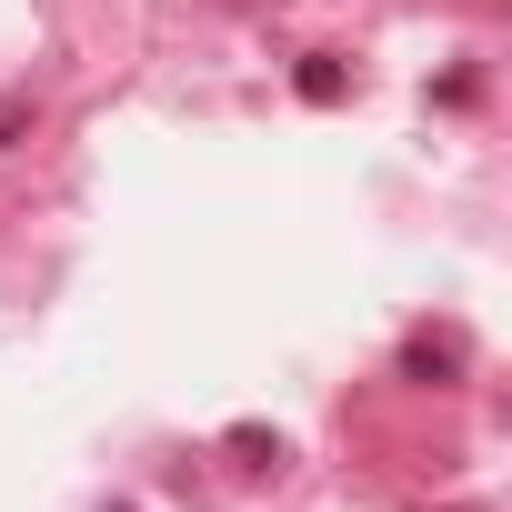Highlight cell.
<instances>
[{
    "label": "cell",
    "instance_id": "1",
    "mask_svg": "<svg viewBox=\"0 0 512 512\" xmlns=\"http://www.w3.org/2000/svg\"><path fill=\"white\" fill-rule=\"evenodd\" d=\"M292 81H302V101H312V111H332V101H342V91H352V71H342V61H332V51H312V61H302V71H292Z\"/></svg>",
    "mask_w": 512,
    "mask_h": 512
},
{
    "label": "cell",
    "instance_id": "2",
    "mask_svg": "<svg viewBox=\"0 0 512 512\" xmlns=\"http://www.w3.org/2000/svg\"><path fill=\"white\" fill-rule=\"evenodd\" d=\"M231 452H241V462H251V472H272V462H282V442H272V432H251V422H241V432H231Z\"/></svg>",
    "mask_w": 512,
    "mask_h": 512
}]
</instances>
